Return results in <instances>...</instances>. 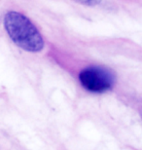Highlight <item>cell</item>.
I'll return each mask as SVG.
<instances>
[{
	"label": "cell",
	"mask_w": 142,
	"mask_h": 150,
	"mask_svg": "<svg viewBox=\"0 0 142 150\" xmlns=\"http://www.w3.org/2000/svg\"><path fill=\"white\" fill-rule=\"evenodd\" d=\"M80 83L87 91L93 93H104L113 88L116 77L106 67H90L79 74Z\"/></svg>",
	"instance_id": "7a4b0ae2"
},
{
	"label": "cell",
	"mask_w": 142,
	"mask_h": 150,
	"mask_svg": "<svg viewBox=\"0 0 142 150\" xmlns=\"http://www.w3.org/2000/svg\"><path fill=\"white\" fill-rule=\"evenodd\" d=\"M77 3H80V4H83L85 6H95L100 3L101 0H74Z\"/></svg>",
	"instance_id": "3957f363"
},
{
	"label": "cell",
	"mask_w": 142,
	"mask_h": 150,
	"mask_svg": "<svg viewBox=\"0 0 142 150\" xmlns=\"http://www.w3.org/2000/svg\"><path fill=\"white\" fill-rule=\"evenodd\" d=\"M4 26L9 37L17 46L28 52L37 53L44 48V39L28 18L19 12H8Z\"/></svg>",
	"instance_id": "6da1fadb"
}]
</instances>
